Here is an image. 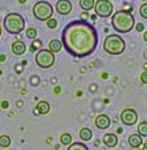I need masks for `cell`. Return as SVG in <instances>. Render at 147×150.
<instances>
[{
  "label": "cell",
  "instance_id": "6da1fadb",
  "mask_svg": "<svg viewBox=\"0 0 147 150\" xmlns=\"http://www.w3.org/2000/svg\"><path fill=\"white\" fill-rule=\"evenodd\" d=\"M98 32L85 20L70 21L62 29V45L74 57H88L96 51Z\"/></svg>",
  "mask_w": 147,
  "mask_h": 150
},
{
  "label": "cell",
  "instance_id": "7a4b0ae2",
  "mask_svg": "<svg viewBox=\"0 0 147 150\" xmlns=\"http://www.w3.org/2000/svg\"><path fill=\"white\" fill-rule=\"evenodd\" d=\"M111 25L119 33H129L135 27V19L130 11H117L111 17Z\"/></svg>",
  "mask_w": 147,
  "mask_h": 150
},
{
  "label": "cell",
  "instance_id": "3957f363",
  "mask_svg": "<svg viewBox=\"0 0 147 150\" xmlns=\"http://www.w3.org/2000/svg\"><path fill=\"white\" fill-rule=\"evenodd\" d=\"M4 29H6L8 33L11 35H19L20 32H23L24 28H25V20L20 13H8L6 17H4L3 21Z\"/></svg>",
  "mask_w": 147,
  "mask_h": 150
},
{
  "label": "cell",
  "instance_id": "277c9868",
  "mask_svg": "<svg viewBox=\"0 0 147 150\" xmlns=\"http://www.w3.org/2000/svg\"><path fill=\"white\" fill-rule=\"evenodd\" d=\"M126 48L124 40L122 39L119 35H109L103 42V49L106 53L113 54V56H118L122 54Z\"/></svg>",
  "mask_w": 147,
  "mask_h": 150
},
{
  "label": "cell",
  "instance_id": "5b68a950",
  "mask_svg": "<svg viewBox=\"0 0 147 150\" xmlns=\"http://www.w3.org/2000/svg\"><path fill=\"white\" fill-rule=\"evenodd\" d=\"M53 15V7L48 3V1H37L33 6V16L39 21H46L49 17Z\"/></svg>",
  "mask_w": 147,
  "mask_h": 150
},
{
  "label": "cell",
  "instance_id": "8992f818",
  "mask_svg": "<svg viewBox=\"0 0 147 150\" xmlns=\"http://www.w3.org/2000/svg\"><path fill=\"white\" fill-rule=\"evenodd\" d=\"M34 61L36 64L43 69H48L52 68L56 62V56L52 51L49 49H40L36 53V57H34Z\"/></svg>",
  "mask_w": 147,
  "mask_h": 150
},
{
  "label": "cell",
  "instance_id": "52a82bcc",
  "mask_svg": "<svg viewBox=\"0 0 147 150\" xmlns=\"http://www.w3.org/2000/svg\"><path fill=\"white\" fill-rule=\"evenodd\" d=\"M94 9H96V15L99 17H109L113 15V3L110 0H97L94 3Z\"/></svg>",
  "mask_w": 147,
  "mask_h": 150
},
{
  "label": "cell",
  "instance_id": "ba28073f",
  "mask_svg": "<svg viewBox=\"0 0 147 150\" xmlns=\"http://www.w3.org/2000/svg\"><path fill=\"white\" fill-rule=\"evenodd\" d=\"M121 121L124 125H127V126H133L138 121V114H136V112L134 109L127 108L121 113Z\"/></svg>",
  "mask_w": 147,
  "mask_h": 150
},
{
  "label": "cell",
  "instance_id": "9c48e42d",
  "mask_svg": "<svg viewBox=\"0 0 147 150\" xmlns=\"http://www.w3.org/2000/svg\"><path fill=\"white\" fill-rule=\"evenodd\" d=\"M56 11L60 15H69L72 12V3L69 0H58L56 4Z\"/></svg>",
  "mask_w": 147,
  "mask_h": 150
},
{
  "label": "cell",
  "instance_id": "30bf717a",
  "mask_svg": "<svg viewBox=\"0 0 147 150\" xmlns=\"http://www.w3.org/2000/svg\"><path fill=\"white\" fill-rule=\"evenodd\" d=\"M11 49H12V53L13 54H16V56H21L23 53H25L27 45H25V42H23L21 40H16V41L12 42Z\"/></svg>",
  "mask_w": 147,
  "mask_h": 150
},
{
  "label": "cell",
  "instance_id": "8fae6325",
  "mask_svg": "<svg viewBox=\"0 0 147 150\" xmlns=\"http://www.w3.org/2000/svg\"><path fill=\"white\" fill-rule=\"evenodd\" d=\"M96 125L98 129L103 130V129H108L110 126V118L106 114H99L98 117H96Z\"/></svg>",
  "mask_w": 147,
  "mask_h": 150
},
{
  "label": "cell",
  "instance_id": "7c38bea8",
  "mask_svg": "<svg viewBox=\"0 0 147 150\" xmlns=\"http://www.w3.org/2000/svg\"><path fill=\"white\" fill-rule=\"evenodd\" d=\"M103 144L106 147H115L118 145V138L114 133H109L103 136Z\"/></svg>",
  "mask_w": 147,
  "mask_h": 150
},
{
  "label": "cell",
  "instance_id": "4fadbf2b",
  "mask_svg": "<svg viewBox=\"0 0 147 150\" xmlns=\"http://www.w3.org/2000/svg\"><path fill=\"white\" fill-rule=\"evenodd\" d=\"M142 144H143V139H142L141 134H131L129 137V145H130V147L138 149V147L142 146Z\"/></svg>",
  "mask_w": 147,
  "mask_h": 150
},
{
  "label": "cell",
  "instance_id": "5bb4252c",
  "mask_svg": "<svg viewBox=\"0 0 147 150\" xmlns=\"http://www.w3.org/2000/svg\"><path fill=\"white\" fill-rule=\"evenodd\" d=\"M79 138L82 141H90L93 138V132L89 129V127H81L79 130Z\"/></svg>",
  "mask_w": 147,
  "mask_h": 150
},
{
  "label": "cell",
  "instance_id": "9a60e30c",
  "mask_svg": "<svg viewBox=\"0 0 147 150\" xmlns=\"http://www.w3.org/2000/svg\"><path fill=\"white\" fill-rule=\"evenodd\" d=\"M36 109H37L36 113L46 114V113H49V110H51V106H49V104L46 101H40L39 104H37Z\"/></svg>",
  "mask_w": 147,
  "mask_h": 150
},
{
  "label": "cell",
  "instance_id": "2e32d148",
  "mask_svg": "<svg viewBox=\"0 0 147 150\" xmlns=\"http://www.w3.org/2000/svg\"><path fill=\"white\" fill-rule=\"evenodd\" d=\"M62 48V42L58 41L57 39H52L49 42V51H52L53 53H58Z\"/></svg>",
  "mask_w": 147,
  "mask_h": 150
},
{
  "label": "cell",
  "instance_id": "e0dca14e",
  "mask_svg": "<svg viewBox=\"0 0 147 150\" xmlns=\"http://www.w3.org/2000/svg\"><path fill=\"white\" fill-rule=\"evenodd\" d=\"M94 0H79V7L82 11H90L94 7Z\"/></svg>",
  "mask_w": 147,
  "mask_h": 150
},
{
  "label": "cell",
  "instance_id": "ac0fdd59",
  "mask_svg": "<svg viewBox=\"0 0 147 150\" xmlns=\"http://www.w3.org/2000/svg\"><path fill=\"white\" fill-rule=\"evenodd\" d=\"M60 142H61V145L69 146V145L72 144V136H70L69 133H64V134H61V137H60Z\"/></svg>",
  "mask_w": 147,
  "mask_h": 150
},
{
  "label": "cell",
  "instance_id": "d6986e66",
  "mask_svg": "<svg viewBox=\"0 0 147 150\" xmlns=\"http://www.w3.org/2000/svg\"><path fill=\"white\" fill-rule=\"evenodd\" d=\"M9 145H11V138H9V136H6V134L0 136V147L6 149V147H8Z\"/></svg>",
  "mask_w": 147,
  "mask_h": 150
},
{
  "label": "cell",
  "instance_id": "ffe728a7",
  "mask_svg": "<svg viewBox=\"0 0 147 150\" xmlns=\"http://www.w3.org/2000/svg\"><path fill=\"white\" fill-rule=\"evenodd\" d=\"M138 134H141L142 137H147V122H141L138 126Z\"/></svg>",
  "mask_w": 147,
  "mask_h": 150
},
{
  "label": "cell",
  "instance_id": "44dd1931",
  "mask_svg": "<svg viewBox=\"0 0 147 150\" xmlns=\"http://www.w3.org/2000/svg\"><path fill=\"white\" fill-rule=\"evenodd\" d=\"M88 146L85 144H79V142H76V144H70L69 145L68 150H86Z\"/></svg>",
  "mask_w": 147,
  "mask_h": 150
},
{
  "label": "cell",
  "instance_id": "7402d4cb",
  "mask_svg": "<svg viewBox=\"0 0 147 150\" xmlns=\"http://www.w3.org/2000/svg\"><path fill=\"white\" fill-rule=\"evenodd\" d=\"M41 45H43L41 40H39V39H33V41H32V47H31V52L37 51L39 48H41Z\"/></svg>",
  "mask_w": 147,
  "mask_h": 150
},
{
  "label": "cell",
  "instance_id": "603a6c76",
  "mask_svg": "<svg viewBox=\"0 0 147 150\" xmlns=\"http://www.w3.org/2000/svg\"><path fill=\"white\" fill-rule=\"evenodd\" d=\"M45 23H46V27H48L49 29H54L57 27V20L53 19V17H49Z\"/></svg>",
  "mask_w": 147,
  "mask_h": 150
},
{
  "label": "cell",
  "instance_id": "cb8c5ba5",
  "mask_svg": "<svg viewBox=\"0 0 147 150\" xmlns=\"http://www.w3.org/2000/svg\"><path fill=\"white\" fill-rule=\"evenodd\" d=\"M25 35H27L28 39L33 40V39H36V36H37V31L34 28H28L27 29V32H25Z\"/></svg>",
  "mask_w": 147,
  "mask_h": 150
},
{
  "label": "cell",
  "instance_id": "d4e9b609",
  "mask_svg": "<svg viewBox=\"0 0 147 150\" xmlns=\"http://www.w3.org/2000/svg\"><path fill=\"white\" fill-rule=\"evenodd\" d=\"M139 13L143 19H147V3H143L141 7H139Z\"/></svg>",
  "mask_w": 147,
  "mask_h": 150
},
{
  "label": "cell",
  "instance_id": "484cf974",
  "mask_svg": "<svg viewBox=\"0 0 147 150\" xmlns=\"http://www.w3.org/2000/svg\"><path fill=\"white\" fill-rule=\"evenodd\" d=\"M141 81H142V84H147V71H144L141 74Z\"/></svg>",
  "mask_w": 147,
  "mask_h": 150
},
{
  "label": "cell",
  "instance_id": "4316f807",
  "mask_svg": "<svg viewBox=\"0 0 147 150\" xmlns=\"http://www.w3.org/2000/svg\"><path fill=\"white\" fill-rule=\"evenodd\" d=\"M31 82H32V85H33V86H36V85L39 84V77H37V76H33V77L31 79Z\"/></svg>",
  "mask_w": 147,
  "mask_h": 150
},
{
  "label": "cell",
  "instance_id": "83f0119b",
  "mask_svg": "<svg viewBox=\"0 0 147 150\" xmlns=\"http://www.w3.org/2000/svg\"><path fill=\"white\" fill-rule=\"evenodd\" d=\"M135 28H136V31H138V32H142V31H143V29H144V25H143V24H142V23H139V24H136V27H135Z\"/></svg>",
  "mask_w": 147,
  "mask_h": 150
},
{
  "label": "cell",
  "instance_id": "f1b7e54d",
  "mask_svg": "<svg viewBox=\"0 0 147 150\" xmlns=\"http://www.w3.org/2000/svg\"><path fill=\"white\" fill-rule=\"evenodd\" d=\"M90 91H91V92H96V91H97V86H96V84H91V86H90Z\"/></svg>",
  "mask_w": 147,
  "mask_h": 150
},
{
  "label": "cell",
  "instance_id": "f546056e",
  "mask_svg": "<svg viewBox=\"0 0 147 150\" xmlns=\"http://www.w3.org/2000/svg\"><path fill=\"white\" fill-rule=\"evenodd\" d=\"M1 106L3 108H8V101H3L1 102Z\"/></svg>",
  "mask_w": 147,
  "mask_h": 150
},
{
  "label": "cell",
  "instance_id": "4dcf8cb0",
  "mask_svg": "<svg viewBox=\"0 0 147 150\" xmlns=\"http://www.w3.org/2000/svg\"><path fill=\"white\" fill-rule=\"evenodd\" d=\"M143 40L147 41V31H144V33H143Z\"/></svg>",
  "mask_w": 147,
  "mask_h": 150
},
{
  "label": "cell",
  "instance_id": "1f68e13d",
  "mask_svg": "<svg viewBox=\"0 0 147 150\" xmlns=\"http://www.w3.org/2000/svg\"><path fill=\"white\" fill-rule=\"evenodd\" d=\"M4 60H6V56H4V54H1V56H0V61H4Z\"/></svg>",
  "mask_w": 147,
  "mask_h": 150
},
{
  "label": "cell",
  "instance_id": "d6a6232c",
  "mask_svg": "<svg viewBox=\"0 0 147 150\" xmlns=\"http://www.w3.org/2000/svg\"><path fill=\"white\" fill-rule=\"evenodd\" d=\"M19 3L20 4H24V3H27V0H19Z\"/></svg>",
  "mask_w": 147,
  "mask_h": 150
},
{
  "label": "cell",
  "instance_id": "836d02e7",
  "mask_svg": "<svg viewBox=\"0 0 147 150\" xmlns=\"http://www.w3.org/2000/svg\"><path fill=\"white\" fill-rule=\"evenodd\" d=\"M143 149H144V150H147V141H146V144L143 145Z\"/></svg>",
  "mask_w": 147,
  "mask_h": 150
},
{
  "label": "cell",
  "instance_id": "e575fe53",
  "mask_svg": "<svg viewBox=\"0 0 147 150\" xmlns=\"http://www.w3.org/2000/svg\"><path fill=\"white\" fill-rule=\"evenodd\" d=\"M0 36H1V25H0Z\"/></svg>",
  "mask_w": 147,
  "mask_h": 150
},
{
  "label": "cell",
  "instance_id": "d590c367",
  "mask_svg": "<svg viewBox=\"0 0 147 150\" xmlns=\"http://www.w3.org/2000/svg\"><path fill=\"white\" fill-rule=\"evenodd\" d=\"M143 1H144V0H143Z\"/></svg>",
  "mask_w": 147,
  "mask_h": 150
}]
</instances>
